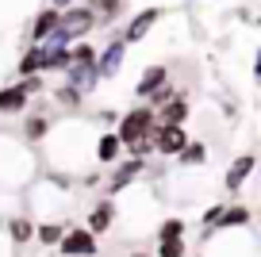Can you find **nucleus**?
I'll use <instances>...</instances> for the list:
<instances>
[{"instance_id": "1", "label": "nucleus", "mask_w": 261, "mask_h": 257, "mask_svg": "<svg viewBox=\"0 0 261 257\" xmlns=\"http://www.w3.org/2000/svg\"><path fill=\"white\" fill-rule=\"evenodd\" d=\"M69 208H73V181L69 177L42 169L23 188V211L35 219H69Z\"/></svg>"}, {"instance_id": "2", "label": "nucleus", "mask_w": 261, "mask_h": 257, "mask_svg": "<svg viewBox=\"0 0 261 257\" xmlns=\"http://www.w3.org/2000/svg\"><path fill=\"white\" fill-rule=\"evenodd\" d=\"M42 173V161H35L31 142H12V135L0 131V188H12V192H23L35 177Z\"/></svg>"}, {"instance_id": "3", "label": "nucleus", "mask_w": 261, "mask_h": 257, "mask_svg": "<svg viewBox=\"0 0 261 257\" xmlns=\"http://www.w3.org/2000/svg\"><path fill=\"white\" fill-rule=\"evenodd\" d=\"M154 127H158V108H150L146 100H139V104H130L127 112L119 115L115 135L123 138V146H127V153H130L139 142H146V138L154 135Z\"/></svg>"}, {"instance_id": "4", "label": "nucleus", "mask_w": 261, "mask_h": 257, "mask_svg": "<svg viewBox=\"0 0 261 257\" xmlns=\"http://www.w3.org/2000/svg\"><path fill=\"white\" fill-rule=\"evenodd\" d=\"M146 169H150V158H135V153H127L123 161H115V165H112V177L104 181V196L127 192L130 185H139V181L146 177Z\"/></svg>"}, {"instance_id": "5", "label": "nucleus", "mask_w": 261, "mask_h": 257, "mask_svg": "<svg viewBox=\"0 0 261 257\" xmlns=\"http://www.w3.org/2000/svg\"><path fill=\"white\" fill-rule=\"evenodd\" d=\"M54 253L58 257H100V234H92L89 226L69 223V230H65L62 246H58Z\"/></svg>"}, {"instance_id": "6", "label": "nucleus", "mask_w": 261, "mask_h": 257, "mask_svg": "<svg viewBox=\"0 0 261 257\" xmlns=\"http://www.w3.org/2000/svg\"><path fill=\"white\" fill-rule=\"evenodd\" d=\"M127 39H123L119 31L112 35V39L104 42V46H100V58H96V73H100V85H104V81H115L119 77V69H123V62H127Z\"/></svg>"}, {"instance_id": "7", "label": "nucleus", "mask_w": 261, "mask_h": 257, "mask_svg": "<svg viewBox=\"0 0 261 257\" xmlns=\"http://www.w3.org/2000/svg\"><path fill=\"white\" fill-rule=\"evenodd\" d=\"M192 142V135L185 131V123H158L154 127V146H158V158L162 161H177V153Z\"/></svg>"}, {"instance_id": "8", "label": "nucleus", "mask_w": 261, "mask_h": 257, "mask_svg": "<svg viewBox=\"0 0 261 257\" xmlns=\"http://www.w3.org/2000/svg\"><path fill=\"white\" fill-rule=\"evenodd\" d=\"M257 173V153H234L227 165V173H223V188H227V196H238L246 185H250V177Z\"/></svg>"}, {"instance_id": "9", "label": "nucleus", "mask_w": 261, "mask_h": 257, "mask_svg": "<svg viewBox=\"0 0 261 257\" xmlns=\"http://www.w3.org/2000/svg\"><path fill=\"white\" fill-rule=\"evenodd\" d=\"M62 27L73 35L77 42H81V39H89L92 31H100V19H96V12H92L85 0H77L73 8H65V12H62Z\"/></svg>"}, {"instance_id": "10", "label": "nucleus", "mask_w": 261, "mask_h": 257, "mask_svg": "<svg viewBox=\"0 0 261 257\" xmlns=\"http://www.w3.org/2000/svg\"><path fill=\"white\" fill-rule=\"evenodd\" d=\"M169 81H173V69L165 62H154V65H146V69L139 73V81H135V89H130V92H135V100H150L158 89H165Z\"/></svg>"}, {"instance_id": "11", "label": "nucleus", "mask_w": 261, "mask_h": 257, "mask_svg": "<svg viewBox=\"0 0 261 257\" xmlns=\"http://www.w3.org/2000/svg\"><path fill=\"white\" fill-rule=\"evenodd\" d=\"M115 219H119V208H115V196H96L89 208V215H85V226H89L92 234H108L115 226Z\"/></svg>"}, {"instance_id": "12", "label": "nucleus", "mask_w": 261, "mask_h": 257, "mask_svg": "<svg viewBox=\"0 0 261 257\" xmlns=\"http://www.w3.org/2000/svg\"><path fill=\"white\" fill-rule=\"evenodd\" d=\"M158 19H162V8H158V4H154V8H139L135 16L127 19V27H123L119 35L127 39V46H139V42L158 27Z\"/></svg>"}, {"instance_id": "13", "label": "nucleus", "mask_w": 261, "mask_h": 257, "mask_svg": "<svg viewBox=\"0 0 261 257\" xmlns=\"http://www.w3.org/2000/svg\"><path fill=\"white\" fill-rule=\"evenodd\" d=\"M92 158H96L100 169H112L115 161L127 158V146H123V138L115 135V131H100V135H96V146H92Z\"/></svg>"}, {"instance_id": "14", "label": "nucleus", "mask_w": 261, "mask_h": 257, "mask_svg": "<svg viewBox=\"0 0 261 257\" xmlns=\"http://www.w3.org/2000/svg\"><path fill=\"white\" fill-rule=\"evenodd\" d=\"M54 127H58V123H54L50 112H27V119L19 123V138L31 142V146H42L50 135H54Z\"/></svg>"}, {"instance_id": "15", "label": "nucleus", "mask_w": 261, "mask_h": 257, "mask_svg": "<svg viewBox=\"0 0 261 257\" xmlns=\"http://www.w3.org/2000/svg\"><path fill=\"white\" fill-rule=\"evenodd\" d=\"M58 23H62V8H54V4L39 8V12H35V19L27 23V46H31V42H46L50 35L58 31Z\"/></svg>"}, {"instance_id": "16", "label": "nucleus", "mask_w": 261, "mask_h": 257, "mask_svg": "<svg viewBox=\"0 0 261 257\" xmlns=\"http://www.w3.org/2000/svg\"><path fill=\"white\" fill-rule=\"evenodd\" d=\"M35 73H50V50L46 42H31L16 62V77H35Z\"/></svg>"}, {"instance_id": "17", "label": "nucleus", "mask_w": 261, "mask_h": 257, "mask_svg": "<svg viewBox=\"0 0 261 257\" xmlns=\"http://www.w3.org/2000/svg\"><path fill=\"white\" fill-rule=\"evenodd\" d=\"M35 226H39V219L27 215V211L4 219V230H8V238H12V246H16V249H19V246H31V242H35Z\"/></svg>"}, {"instance_id": "18", "label": "nucleus", "mask_w": 261, "mask_h": 257, "mask_svg": "<svg viewBox=\"0 0 261 257\" xmlns=\"http://www.w3.org/2000/svg\"><path fill=\"white\" fill-rule=\"evenodd\" d=\"M27 108H31V96L23 92L19 81H12V85L0 89V115H4V119H8V115H27Z\"/></svg>"}, {"instance_id": "19", "label": "nucleus", "mask_w": 261, "mask_h": 257, "mask_svg": "<svg viewBox=\"0 0 261 257\" xmlns=\"http://www.w3.org/2000/svg\"><path fill=\"white\" fill-rule=\"evenodd\" d=\"M50 100H54V108L58 112H65V115H77L85 108V100H89V92H81V89H73L69 81H62L54 92H50Z\"/></svg>"}, {"instance_id": "20", "label": "nucleus", "mask_w": 261, "mask_h": 257, "mask_svg": "<svg viewBox=\"0 0 261 257\" xmlns=\"http://www.w3.org/2000/svg\"><path fill=\"white\" fill-rule=\"evenodd\" d=\"M65 230H69V219H39V226H35V242H39L42 249H58L65 238Z\"/></svg>"}, {"instance_id": "21", "label": "nucleus", "mask_w": 261, "mask_h": 257, "mask_svg": "<svg viewBox=\"0 0 261 257\" xmlns=\"http://www.w3.org/2000/svg\"><path fill=\"white\" fill-rule=\"evenodd\" d=\"M250 223H253L250 203H227V211H223V219H219L215 230H250Z\"/></svg>"}, {"instance_id": "22", "label": "nucleus", "mask_w": 261, "mask_h": 257, "mask_svg": "<svg viewBox=\"0 0 261 257\" xmlns=\"http://www.w3.org/2000/svg\"><path fill=\"white\" fill-rule=\"evenodd\" d=\"M65 81H69V85H73V89H81V92H96L100 89V73H96V65H69V69L62 73Z\"/></svg>"}, {"instance_id": "23", "label": "nucleus", "mask_w": 261, "mask_h": 257, "mask_svg": "<svg viewBox=\"0 0 261 257\" xmlns=\"http://www.w3.org/2000/svg\"><path fill=\"white\" fill-rule=\"evenodd\" d=\"M207 161H212V150H207L204 138H192V142L177 153V165H180V169H204Z\"/></svg>"}, {"instance_id": "24", "label": "nucleus", "mask_w": 261, "mask_h": 257, "mask_svg": "<svg viewBox=\"0 0 261 257\" xmlns=\"http://www.w3.org/2000/svg\"><path fill=\"white\" fill-rule=\"evenodd\" d=\"M85 4L96 12L100 27H115V23H119V16L127 12V0H85Z\"/></svg>"}, {"instance_id": "25", "label": "nucleus", "mask_w": 261, "mask_h": 257, "mask_svg": "<svg viewBox=\"0 0 261 257\" xmlns=\"http://www.w3.org/2000/svg\"><path fill=\"white\" fill-rule=\"evenodd\" d=\"M188 115H192V100L188 96H177L165 108H158V123H188Z\"/></svg>"}, {"instance_id": "26", "label": "nucleus", "mask_w": 261, "mask_h": 257, "mask_svg": "<svg viewBox=\"0 0 261 257\" xmlns=\"http://www.w3.org/2000/svg\"><path fill=\"white\" fill-rule=\"evenodd\" d=\"M73 65H96V58H100V46L96 42H89V39H81V42H73Z\"/></svg>"}, {"instance_id": "27", "label": "nucleus", "mask_w": 261, "mask_h": 257, "mask_svg": "<svg viewBox=\"0 0 261 257\" xmlns=\"http://www.w3.org/2000/svg\"><path fill=\"white\" fill-rule=\"evenodd\" d=\"M154 257H188V242L185 238H158Z\"/></svg>"}, {"instance_id": "28", "label": "nucleus", "mask_w": 261, "mask_h": 257, "mask_svg": "<svg viewBox=\"0 0 261 257\" xmlns=\"http://www.w3.org/2000/svg\"><path fill=\"white\" fill-rule=\"evenodd\" d=\"M185 230H188V223L180 215H165L158 223V238H185Z\"/></svg>"}, {"instance_id": "29", "label": "nucleus", "mask_w": 261, "mask_h": 257, "mask_svg": "<svg viewBox=\"0 0 261 257\" xmlns=\"http://www.w3.org/2000/svg\"><path fill=\"white\" fill-rule=\"evenodd\" d=\"M19 81V85H23V92H27V96H42V92H46V73H35V77H16Z\"/></svg>"}, {"instance_id": "30", "label": "nucleus", "mask_w": 261, "mask_h": 257, "mask_svg": "<svg viewBox=\"0 0 261 257\" xmlns=\"http://www.w3.org/2000/svg\"><path fill=\"white\" fill-rule=\"evenodd\" d=\"M73 65V50H50V73H65Z\"/></svg>"}, {"instance_id": "31", "label": "nucleus", "mask_w": 261, "mask_h": 257, "mask_svg": "<svg viewBox=\"0 0 261 257\" xmlns=\"http://www.w3.org/2000/svg\"><path fill=\"white\" fill-rule=\"evenodd\" d=\"M223 211H227V203H212V208L200 215V226H204V230H215V226H219V219H223Z\"/></svg>"}, {"instance_id": "32", "label": "nucleus", "mask_w": 261, "mask_h": 257, "mask_svg": "<svg viewBox=\"0 0 261 257\" xmlns=\"http://www.w3.org/2000/svg\"><path fill=\"white\" fill-rule=\"evenodd\" d=\"M119 115H123V112H115V108H104V112H100L96 119L104 123V131H115V123H119Z\"/></svg>"}, {"instance_id": "33", "label": "nucleus", "mask_w": 261, "mask_h": 257, "mask_svg": "<svg viewBox=\"0 0 261 257\" xmlns=\"http://www.w3.org/2000/svg\"><path fill=\"white\" fill-rule=\"evenodd\" d=\"M12 238H8V230H4V223H0V257H12Z\"/></svg>"}, {"instance_id": "34", "label": "nucleus", "mask_w": 261, "mask_h": 257, "mask_svg": "<svg viewBox=\"0 0 261 257\" xmlns=\"http://www.w3.org/2000/svg\"><path fill=\"white\" fill-rule=\"evenodd\" d=\"M253 81H257V89H261V46L253 50Z\"/></svg>"}, {"instance_id": "35", "label": "nucleus", "mask_w": 261, "mask_h": 257, "mask_svg": "<svg viewBox=\"0 0 261 257\" xmlns=\"http://www.w3.org/2000/svg\"><path fill=\"white\" fill-rule=\"evenodd\" d=\"M46 4H54V8H62V12H65V8H73L77 0H46Z\"/></svg>"}, {"instance_id": "36", "label": "nucleus", "mask_w": 261, "mask_h": 257, "mask_svg": "<svg viewBox=\"0 0 261 257\" xmlns=\"http://www.w3.org/2000/svg\"><path fill=\"white\" fill-rule=\"evenodd\" d=\"M127 257H154V253H150V249H130Z\"/></svg>"}, {"instance_id": "37", "label": "nucleus", "mask_w": 261, "mask_h": 257, "mask_svg": "<svg viewBox=\"0 0 261 257\" xmlns=\"http://www.w3.org/2000/svg\"><path fill=\"white\" fill-rule=\"evenodd\" d=\"M0 119H4V115H0ZM0 131H4V123H0Z\"/></svg>"}, {"instance_id": "38", "label": "nucleus", "mask_w": 261, "mask_h": 257, "mask_svg": "<svg viewBox=\"0 0 261 257\" xmlns=\"http://www.w3.org/2000/svg\"><path fill=\"white\" fill-rule=\"evenodd\" d=\"M200 257H207V253H200Z\"/></svg>"}]
</instances>
